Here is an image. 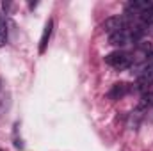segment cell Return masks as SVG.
Here are the masks:
<instances>
[{
    "mask_svg": "<svg viewBox=\"0 0 153 151\" xmlns=\"http://www.w3.org/2000/svg\"><path fill=\"white\" fill-rule=\"evenodd\" d=\"M105 64H109L114 70L123 71L134 64V55H130L125 50H116V52H111L109 55H105Z\"/></svg>",
    "mask_w": 153,
    "mask_h": 151,
    "instance_id": "obj_1",
    "label": "cell"
},
{
    "mask_svg": "<svg viewBox=\"0 0 153 151\" xmlns=\"http://www.w3.org/2000/svg\"><path fill=\"white\" fill-rule=\"evenodd\" d=\"M128 93H130V85L126 82H116L114 85L111 87V91L107 93V96H109V100L117 101V100H123Z\"/></svg>",
    "mask_w": 153,
    "mask_h": 151,
    "instance_id": "obj_2",
    "label": "cell"
},
{
    "mask_svg": "<svg viewBox=\"0 0 153 151\" xmlns=\"http://www.w3.org/2000/svg\"><path fill=\"white\" fill-rule=\"evenodd\" d=\"M126 25V21H125V18L123 16H111V18H107L105 21H103V30L111 36V34H114L117 30H121L123 27Z\"/></svg>",
    "mask_w": 153,
    "mask_h": 151,
    "instance_id": "obj_3",
    "label": "cell"
},
{
    "mask_svg": "<svg viewBox=\"0 0 153 151\" xmlns=\"http://www.w3.org/2000/svg\"><path fill=\"white\" fill-rule=\"evenodd\" d=\"M52 30H53V20H48L45 29H43V34H41V39H39V53H45L46 46H48V41L52 38Z\"/></svg>",
    "mask_w": 153,
    "mask_h": 151,
    "instance_id": "obj_4",
    "label": "cell"
},
{
    "mask_svg": "<svg viewBox=\"0 0 153 151\" xmlns=\"http://www.w3.org/2000/svg\"><path fill=\"white\" fill-rule=\"evenodd\" d=\"M7 43V27H5V21L0 18V46H4Z\"/></svg>",
    "mask_w": 153,
    "mask_h": 151,
    "instance_id": "obj_5",
    "label": "cell"
},
{
    "mask_svg": "<svg viewBox=\"0 0 153 151\" xmlns=\"http://www.w3.org/2000/svg\"><path fill=\"white\" fill-rule=\"evenodd\" d=\"M0 18H2V16H0Z\"/></svg>",
    "mask_w": 153,
    "mask_h": 151,
    "instance_id": "obj_6",
    "label": "cell"
}]
</instances>
